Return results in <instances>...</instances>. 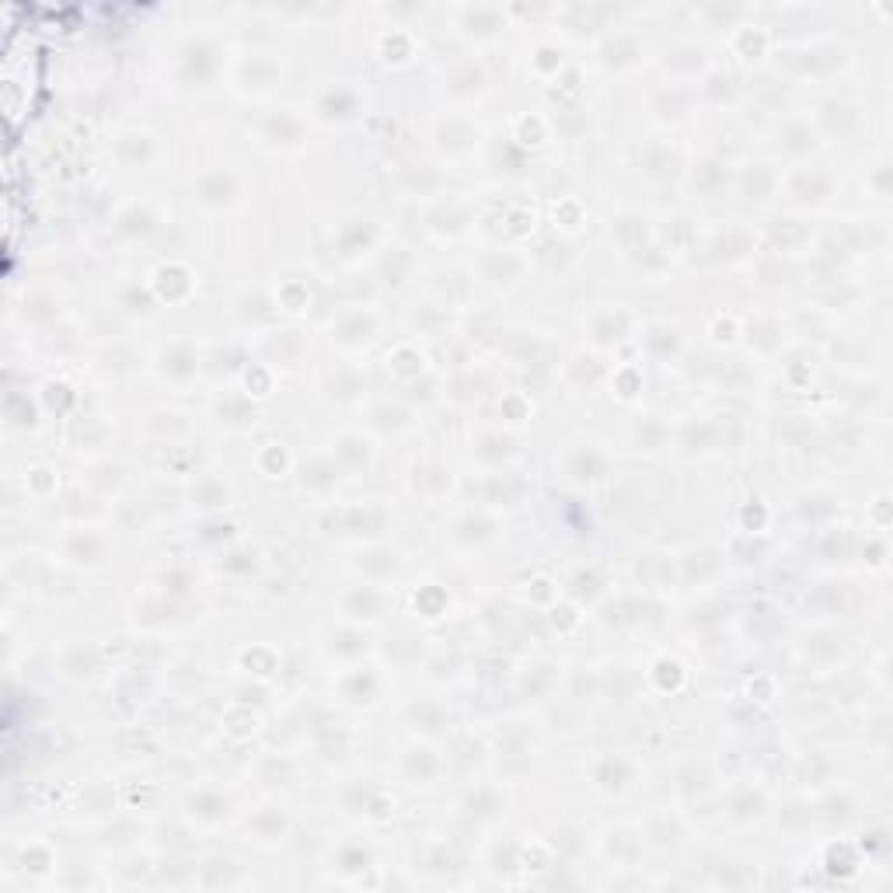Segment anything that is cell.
I'll return each mask as SVG.
<instances>
[{
	"label": "cell",
	"mask_w": 893,
	"mask_h": 893,
	"mask_svg": "<svg viewBox=\"0 0 893 893\" xmlns=\"http://www.w3.org/2000/svg\"><path fill=\"white\" fill-rule=\"evenodd\" d=\"M237 196V185H235V179L231 175H210V179H203V185H199V199L203 203H213V207H224V203H231Z\"/></svg>",
	"instance_id": "cell-3"
},
{
	"label": "cell",
	"mask_w": 893,
	"mask_h": 893,
	"mask_svg": "<svg viewBox=\"0 0 893 893\" xmlns=\"http://www.w3.org/2000/svg\"><path fill=\"white\" fill-rule=\"evenodd\" d=\"M457 28H465V35H474V39H496L500 28H506V14L500 7H489V4L461 7L457 11Z\"/></svg>",
	"instance_id": "cell-1"
},
{
	"label": "cell",
	"mask_w": 893,
	"mask_h": 893,
	"mask_svg": "<svg viewBox=\"0 0 893 893\" xmlns=\"http://www.w3.org/2000/svg\"><path fill=\"white\" fill-rule=\"evenodd\" d=\"M569 478L576 485H590V482L604 478V457L597 450H576L569 461Z\"/></svg>",
	"instance_id": "cell-2"
}]
</instances>
